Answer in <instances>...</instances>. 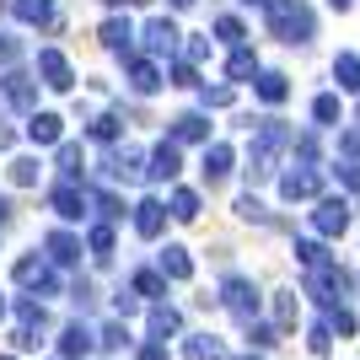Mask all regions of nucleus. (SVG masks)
Here are the masks:
<instances>
[{"mask_svg": "<svg viewBox=\"0 0 360 360\" xmlns=\"http://www.w3.org/2000/svg\"><path fill=\"white\" fill-rule=\"evenodd\" d=\"M264 11H269L274 38H285V44H307V38H312V11H307L301 0H269Z\"/></svg>", "mask_w": 360, "mask_h": 360, "instance_id": "obj_1", "label": "nucleus"}, {"mask_svg": "<svg viewBox=\"0 0 360 360\" xmlns=\"http://www.w3.org/2000/svg\"><path fill=\"white\" fill-rule=\"evenodd\" d=\"M221 307H226L231 317H242L248 328H253V317H258V285L248 280V274H231V280L221 285Z\"/></svg>", "mask_w": 360, "mask_h": 360, "instance_id": "obj_2", "label": "nucleus"}, {"mask_svg": "<svg viewBox=\"0 0 360 360\" xmlns=\"http://www.w3.org/2000/svg\"><path fill=\"white\" fill-rule=\"evenodd\" d=\"M349 290V274L339 269V264H328V269H312L307 274V296H317V301H328V307H339V296Z\"/></svg>", "mask_w": 360, "mask_h": 360, "instance_id": "obj_3", "label": "nucleus"}, {"mask_svg": "<svg viewBox=\"0 0 360 360\" xmlns=\"http://www.w3.org/2000/svg\"><path fill=\"white\" fill-rule=\"evenodd\" d=\"M312 226H317V237H345L349 231V205L345 199H317Z\"/></svg>", "mask_w": 360, "mask_h": 360, "instance_id": "obj_4", "label": "nucleus"}, {"mask_svg": "<svg viewBox=\"0 0 360 360\" xmlns=\"http://www.w3.org/2000/svg\"><path fill=\"white\" fill-rule=\"evenodd\" d=\"M38 70H44V86H54V91L75 86V70H70V60H65L60 49H44V54H38Z\"/></svg>", "mask_w": 360, "mask_h": 360, "instance_id": "obj_5", "label": "nucleus"}, {"mask_svg": "<svg viewBox=\"0 0 360 360\" xmlns=\"http://www.w3.org/2000/svg\"><path fill=\"white\" fill-rule=\"evenodd\" d=\"M49 205H54V215H60V221H81L91 199H86V188H75V183H60V188L49 194Z\"/></svg>", "mask_w": 360, "mask_h": 360, "instance_id": "obj_6", "label": "nucleus"}, {"mask_svg": "<svg viewBox=\"0 0 360 360\" xmlns=\"http://www.w3.org/2000/svg\"><path fill=\"white\" fill-rule=\"evenodd\" d=\"M317 188H323V172H317V167H301V172H285V178H280V194H285L290 205H296V199H312Z\"/></svg>", "mask_w": 360, "mask_h": 360, "instance_id": "obj_7", "label": "nucleus"}, {"mask_svg": "<svg viewBox=\"0 0 360 360\" xmlns=\"http://www.w3.org/2000/svg\"><path fill=\"white\" fill-rule=\"evenodd\" d=\"M0 91H6V103H11V108H32V103H38V86H32V75H22V70L0 75Z\"/></svg>", "mask_w": 360, "mask_h": 360, "instance_id": "obj_8", "label": "nucleus"}, {"mask_svg": "<svg viewBox=\"0 0 360 360\" xmlns=\"http://www.w3.org/2000/svg\"><path fill=\"white\" fill-rule=\"evenodd\" d=\"M27 140L32 146H60L65 140V119L60 113H32L27 119Z\"/></svg>", "mask_w": 360, "mask_h": 360, "instance_id": "obj_9", "label": "nucleus"}, {"mask_svg": "<svg viewBox=\"0 0 360 360\" xmlns=\"http://www.w3.org/2000/svg\"><path fill=\"white\" fill-rule=\"evenodd\" d=\"M16 285H38L44 296H54V290H60V280L49 274L44 258H22V264H16Z\"/></svg>", "mask_w": 360, "mask_h": 360, "instance_id": "obj_10", "label": "nucleus"}, {"mask_svg": "<svg viewBox=\"0 0 360 360\" xmlns=\"http://www.w3.org/2000/svg\"><path fill=\"white\" fill-rule=\"evenodd\" d=\"M91 345H97V339H91L86 323H70V328L60 333V355H65V360H86V355H91Z\"/></svg>", "mask_w": 360, "mask_h": 360, "instance_id": "obj_11", "label": "nucleus"}, {"mask_svg": "<svg viewBox=\"0 0 360 360\" xmlns=\"http://www.w3.org/2000/svg\"><path fill=\"white\" fill-rule=\"evenodd\" d=\"M178 38H183V32L172 27L167 16H156V22H146V49H150V54H172V49H178Z\"/></svg>", "mask_w": 360, "mask_h": 360, "instance_id": "obj_12", "label": "nucleus"}, {"mask_svg": "<svg viewBox=\"0 0 360 360\" xmlns=\"http://www.w3.org/2000/svg\"><path fill=\"white\" fill-rule=\"evenodd\" d=\"M162 226H167V210L156 205V199H140L135 205V231L140 237H162Z\"/></svg>", "mask_w": 360, "mask_h": 360, "instance_id": "obj_13", "label": "nucleus"}, {"mask_svg": "<svg viewBox=\"0 0 360 360\" xmlns=\"http://www.w3.org/2000/svg\"><path fill=\"white\" fill-rule=\"evenodd\" d=\"M150 178H162V183L178 178V140H162V146L150 150Z\"/></svg>", "mask_w": 360, "mask_h": 360, "instance_id": "obj_14", "label": "nucleus"}, {"mask_svg": "<svg viewBox=\"0 0 360 360\" xmlns=\"http://www.w3.org/2000/svg\"><path fill=\"white\" fill-rule=\"evenodd\" d=\"M146 172H150V167H140V156H135V150H119V156L108 162V178H113V183H140Z\"/></svg>", "mask_w": 360, "mask_h": 360, "instance_id": "obj_15", "label": "nucleus"}, {"mask_svg": "<svg viewBox=\"0 0 360 360\" xmlns=\"http://www.w3.org/2000/svg\"><path fill=\"white\" fill-rule=\"evenodd\" d=\"M129 86H135L140 97H150V91L162 86V70H156V60H129Z\"/></svg>", "mask_w": 360, "mask_h": 360, "instance_id": "obj_16", "label": "nucleus"}, {"mask_svg": "<svg viewBox=\"0 0 360 360\" xmlns=\"http://www.w3.org/2000/svg\"><path fill=\"white\" fill-rule=\"evenodd\" d=\"M44 248H49V258H54V264H75V258H81V242H75L70 231H49Z\"/></svg>", "mask_w": 360, "mask_h": 360, "instance_id": "obj_17", "label": "nucleus"}, {"mask_svg": "<svg viewBox=\"0 0 360 360\" xmlns=\"http://www.w3.org/2000/svg\"><path fill=\"white\" fill-rule=\"evenodd\" d=\"M205 183H221L226 172H231V146H205Z\"/></svg>", "mask_w": 360, "mask_h": 360, "instance_id": "obj_18", "label": "nucleus"}, {"mask_svg": "<svg viewBox=\"0 0 360 360\" xmlns=\"http://www.w3.org/2000/svg\"><path fill=\"white\" fill-rule=\"evenodd\" d=\"M221 355H226V345L215 333H194V339L183 345V360H221Z\"/></svg>", "mask_w": 360, "mask_h": 360, "instance_id": "obj_19", "label": "nucleus"}, {"mask_svg": "<svg viewBox=\"0 0 360 360\" xmlns=\"http://www.w3.org/2000/svg\"><path fill=\"white\" fill-rule=\"evenodd\" d=\"M178 328H183V317L172 312V307H150V339H156V345H167Z\"/></svg>", "mask_w": 360, "mask_h": 360, "instance_id": "obj_20", "label": "nucleus"}, {"mask_svg": "<svg viewBox=\"0 0 360 360\" xmlns=\"http://www.w3.org/2000/svg\"><path fill=\"white\" fill-rule=\"evenodd\" d=\"M156 269H162L167 280H188V274H194V264H188V253H183V248H162Z\"/></svg>", "mask_w": 360, "mask_h": 360, "instance_id": "obj_21", "label": "nucleus"}, {"mask_svg": "<svg viewBox=\"0 0 360 360\" xmlns=\"http://www.w3.org/2000/svg\"><path fill=\"white\" fill-rule=\"evenodd\" d=\"M135 296H146V301H156V307H162L167 274H162V269H140V274H135Z\"/></svg>", "mask_w": 360, "mask_h": 360, "instance_id": "obj_22", "label": "nucleus"}, {"mask_svg": "<svg viewBox=\"0 0 360 360\" xmlns=\"http://www.w3.org/2000/svg\"><path fill=\"white\" fill-rule=\"evenodd\" d=\"M258 97H264V103H285V97H290V81H285V75H280V70H264V75H258Z\"/></svg>", "mask_w": 360, "mask_h": 360, "instance_id": "obj_23", "label": "nucleus"}, {"mask_svg": "<svg viewBox=\"0 0 360 360\" xmlns=\"http://www.w3.org/2000/svg\"><path fill=\"white\" fill-rule=\"evenodd\" d=\"M172 140H210V119H205V113H183V119L172 124Z\"/></svg>", "mask_w": 360, "mask_h": 360, "instance_id": "obj_24", "label": "nucleus"}, {"mask_svg": "<svg viewBox=\"0 0 360 360\" xmlns=\"http://www.w3.org/2000/svg\"><path fill=\"white\" fill-rule=\"evenodd\" d=\"M11 11L22 16V22H27V27H44L49 16H54V0H16Z\"/></svg>", "mask_w": 360, "mask_h": 360, "instance_id": "obj_25", "label": "nucleus"}, {"mask_svg": "<svg viewBox=\"0 0 360 360\" xmlns=\"http://www.w3.org/2000/svg\"><path fill=\"white\" fill-rule=\"evenodd\" d=\"M296 258L307 264V274H312V269H328V264H333L328 248H323V242H312V237H301V242H296Z\"/></svg>", "mask_w": 360, "mask_h": 360, "instance_id": "obj_26", "label": "nucleus"}, {"mask_svg": "<svg viewBox=\"0 0 360 360\" xmlns=\"http://www.w3.org/2000/svg\"><path fill=\"white\" fill-rule=\"evenodd\" d=\"M333 75H339L345 91H360V54H339V60H333Z\"/></svg>", "mask_w": 360, "mask_h": 360, "instance_id": "obj_27", "label": "nucleus"}, {"mask_svg": "<svg viewBox=\"0 0 360 360\" xmlns=\"http://www.w3.org/2000/svg\"><path fill=\"white\" fill-rule=\"evenodd\" d=\"M129 38H135V27H129L124 16H108L103 22V44L108 49H129Z\"/></svg>", "mask_w": 360, "mask_h": 360, "instance_id": "obj_28", "label": "nucleus"}, {"mask_svg": "<svg viewBox=\"0 0 360 360\" xmlns=\"http://www.w3.org/2000/svg\"><path fill=\"white\" fill-rule=\"evenodd\" d=\"M172 215H178V221H194L199 215V194L194 188H172Z\"/></svg>", "mask_w": 360, "mask_h": 360, "instance_id": "obj_29", "label": "nucleus"}, {"mask_svg": "<svg viewBox=\"0 0 360 360\" xmlns=\"http://www.w3.org/2000/svg\"><path fill=\"white\" fill-rule=\"evenodd\" d=\"M339 113H345V108H339V97H333V91H323V97L312 103V119H317V124H339Z\"/></svg>", "mask_w": 360, "mask_h": 360, "instance_id": "obj_30", "label": "nucleus"}, {"mask_svg": "<svg viewBox=\"0 0 360 360\" xmlns=\"http://www.w3.org/2000/svg\"><path fill=\"white\" fill-rule=\"evenodd\" d=\"M11 183L16 188H32V183H38V162H32V156H16L11 162Z\"/></svg>", "mask_w": 360, "mask_h": 360, "instance_id": "obj_31", "label": "nucleus"}, {"mask_svg": "<svg viewBox=\"0 0 360 360\" xmlns=\"http://www.w3.org/2000/svg\"><path fill=\"white\" fill-rule=\"evenodd\" d=\"M103 349H124L129 345V328H124V317H113V323H103V339H97Z\"/></svg>", "mask_w": 360, "mask_h": 360, "instance_id": "obj_32", "label": "nucleus"}, {"mask_svg": "<svg viewBox=\"0 0 360 360\" xmlns=\"http://www.w3.org/2000/svg\"><path fill=\"white\" fill-rule=\"evenodd\" d=\"M86 248L97 258H108V253H113V226H91V231H86Z\"/></svg>", "mask_w": 360, "mask_h": 360, "instance_id": "obj_33", "label": "nucleus"}, {"mask_svg": "<svg viewBox=\"0 0 360 360\" xmlns=\"http://www.w3.org/2000/svg\"><path fill=\"white\" fill-rule=\"evenodd\" d=\"M226 70H231V81H248V75H258V60H253V54H248V49H237Z\"/></svg>", "mask_w": 360, "mask_h": 360, "instance_id": "obj_34", "label": "nucleus"}, {"mask_svg": "<svg viewBox=\"0 0 360 360\" xmlns=\"http://www.w3.org/2000/svg\"><path fill=\"white\" fill-rule=\"evenodd\" d=\"M328 328L339 333V339H349V333H355V312H349V307H328Z\"/></svg>", "mask_w": 360, "mask_h": 360, "instance_id": "obj_35", "label": "nucleus"}, {"mask_svg": "<svg viewBox=\"0 0 360 360\" xmlns=\"http://www.w3.org/2000/svg\"><path fill=\"white\" fill-rule=\"evenodd\" d=\"M81 167H86V162H81V146L65 140V146H60V172H65V178H81Z\"/></svg>", "mask_w": 360, "mask_h": 360, "instance_id": "obj_36", "label": "nucleus"}, {"mask_svg": "<svg viewBox=\"0 0 360 360\" xmlns=\"http://www.w3.org/2000/svg\"><path fill=\"white\" fill-rule=\"evenodd\" d=\"M328 345H333V328H328V323H312V333H307V349H312V355H328Z\"/></svg>", "mask_w": 360, "mask_h": 360, "instance_id": "obj_37", "label": "nucleus"}, {"mask_svg": "<svg viewBox=\"0 0 360 360\" xmlns=\"http://www.w3.org/2000/svg\"><path fill=\"white\" fill-rule=\"evenodd\" d=\"M274 317H280V328H290V323L301 317V301L296 296H274Z\"/></svg>", "mask_w": 360, "mask_h": 360, "instance_id": "obj_38", "label": "nucleus"}, {"mask_svg": "<svg viewBox=\"0 0 360 360\" xmlns=\"http://www.w3.org/2000/svg\"><path fill=\"white\" fill-rule=\"evenodd\" d=\"M215 38H221V44H242V22L237 16H221V22H215Z\"/></svg>", "mask_w": 360, "mask_h": 360, "instance_id": "obj_39", "label": "nucleus"}, {"mask_svg": "<svg viewBox=\"0 0 360 360\" xmlns=\"http://www.w3.org/2000/svg\"><path fill=\"white\" fill-rule=\"evenodd\" d=\"M91 140H119V119H113V113H103V119L91 124Z\"/></svg>", "mask_w": 360, "mask_h": 360, "instance_id": "obj_40", "label": "nucleus"}, {"mask_svg": "<svg viewBox=\"0 0 360 360\" xmlns=\"http://www.w3.org/2000/svg\"><path fill=\"white\" fill-rule=\"evenodd\" d=\"M237 215H242V221H264V205H258L253 194H242L237 199Z\"/></svg>", "mask_w": 360, "mask_h": 360, "instance_id": "obj_41", "label": "nucleus"}, {"mask_svg": "<svg viewBox=\"0 0 360 360\" xmlns=\"http://www.w3.org/2000/svg\"><path fill=\"white\" fill-rule=\"evenodd\" d=\"M205 108H231V86H205Z\"/></svg>", "mask_w": 360, "mask_h": 360, "instance_id": "obj_42", "label": "nucleus"}, {"mask_svg": "<svg viewBox=\"0 0 360 360\" xmlns=\"http://www.w3.org/2000/svg\"><path fill=\"white\" fill-rule=\"evenodd\" d=\"M296 156L312 167V162H317V135H296Z\"/></svg>", "mask_w": 360, "mask_h": 360, "instance_id": "obj_43", "label": "nucleus"}, {"mask_svg": "<svg viewBox=\"0 0 360 360\" xmlns=\"http://www.w3.org/2000/svg\"><path fill=\"white\" fill-rule=\"evenodd\" d=\"M97 210H103L108 221H119V215H124V205H119V194H97Z\"/></svg>", "mask_w": 360, "mask_h": 360, "instance_id": "obj_44", "label": "nucleus"}, {"mask_svg": "<svg viewBox=\"0 0 360 360\" xmlns=\"http://www.w3.org/2000/svg\"><path fill=\"white\" fill-rule=\"evenodd\" d=\"M339 183H345L349 194H360V162H349V167H339Z\"/></svg>", "mask_w": 360, "mask_h": 360, "instance_id": "obj_45", "label": "nucleus"}, {"mask_svg": "<svg viewBox=\"0 0 360 360\" xmlns=\"http://www.w3.org/2000/svg\"><path fill=\"white\" fill-rule=\"evenodd\" d=\"M248 339H253L258 349H269V345H274V328H264V323H253V328H248Z\"/></svg>", "mask_w": 360, "mask_h": 360, "instance_id": "obj_46", "label": "nucleus"}, {"mask_svg": "<svg viewBox=\"0 0 360 360\" xmlns=\"http://www.w3.org/2000/svg\"><path fill=\"white\" fill-rule=\"evenodd\" d=\"M339 150H345V156H355V162H360V135H355V129H345V135H339Z\"/></svg>", "mask_w": 360, "mask_h": 360, "instance_id": "obj_47", "label": "nucleus"}, {"mask_svg": "<svg viewBox=\"0 0 360 360\" xmlns=\"http://www.w3.org/2000/svg\"><path fill=\"white\" fill-rule=\"evenodd\" d=\"M205 54H210V38H188V65H199Z\"/></svg>", "mask_w": 360, "mask_h": 360, "instance_id": "obj_48", "label": "nucleus"}, {"mask_svg": "<svg viewBox=\"0 0 360 360\" xmlns=\"http://www.w3.org/2000/svg\"><path fill=\"white\" fill-rule=\"evenodd\" d=\"M140 360H167V349L162 345H146V349H140Z\"/></svg>", "mask_w": 360, "mask_h": 360, "instance_id": "obj_49", "label": "nucleus"}, {"mask_svg": "<svg viewBox=\"0 0 360 360\" xmlns=\"http://www.w3.org/2000/svg\"><path fill=\"white\" fill-rule=\"evenodd\" d=\"M11 54H16V44H11V38H0V65H11Z\"/></svg>", "mask_w": 360, "mask_h": 360, "instance_id": "obj_50", "label": "nucleus"}, {"mask_svg": "<svg viewBox=\"0 0 360 360\" xmlns=\"http://www.w3.org/2000/svg\"><path fill=\"white\" fill-rule=\"evenodd\" d=\"M108 6H146V0H108Z\"/></svg>", "mask_w": 360, "mask_h": 360, "instance_id": "obj_51", "label": "nucleus"}, {"mask_svg": "<svg viewBox=\"0 0 360 360\" xmlns=\"http://www.w3.org/2000/svg\"><path fill=\"white\" fill-rule=\"evenodd\" d=\"M6 215H11V205H6V194H0V221H6Z\"/></svg>", "mask_w": 360, "mask_h": 360, "instance_id": "obj_52", "label": "nucleus"}, {"mask_svg": "<svg viewBox=\"0 0 360 360\" xmlns=\"http://www.w3.org/2000/svg\"><path fill=\"white\" fill-rule=\"evenodd\" d=\"M248 6H269V0H248Z\"/></svg>", "mask_w": 360, "mask_h": 360, "instance_id": "obj_53", "label": "nucleus"}, {"mask_svg": "<svg viewBox=\"0 0 360 360\" xmlns=\"http://www.w3.org/2000/svg\"><path fill=\"white\" fill-rule=\"evenodd\" d=\"M237 360H258V355H237Z\"/></svg>", "mask_w": 360, "mask_h": 360, "instance_id": "obj_54", "label": "nucleus"}, {"mask_svg": "<svg viewBox=\"0 0 360 360\" xmlns=\"http://www.w3.org/2000/svg\"><path fill=\"white\" fill-rule=\"evenodd\" d=\"M178 6H194V0H178Z\"/></svg>", "mask_w": 360, "mask_h": 360, "instance_id": "obj_55", "label": "nucleus"}, {"mask_svg": "<svg viewBox=\"0 0 360 360\" xmlns=\"http://www.w3.org/2000/svg\"><path fill=\"white\" fill-rule=\"evenodd\" d=\"M0 317H6V301H0Z\"/></svg>", "mask_w": 360, "mask_h": 360, "instance_id": "obj_56", "label": "nucleus"}, {"mask_svg": "<svg viewBox=\"0 0 360 360\" xmlns=\"http://www.w3.org/2000/svg\"><path fill=\"white\" fill-rule=\"evenodd\" d=\"M0 360H16V355H0Z\"/></svg>", "mask_w": 360, "mask_h": 360, "instance_id": "obj_57", "label": "nucleus"}]
</instances>
